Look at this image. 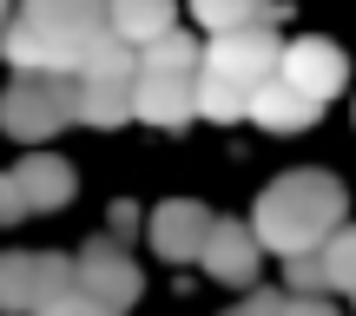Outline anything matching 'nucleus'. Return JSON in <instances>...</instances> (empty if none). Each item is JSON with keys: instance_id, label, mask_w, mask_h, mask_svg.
Listing matches in <instances>:
<instances>
[{"instance_id": "obj_1", "label": "nucleus", "mask_w": 356, "mask_h": 316, "mask_svg": "<svg viewBox=\"0 0 356 316\" xmlns=\"http://www.w3.org/2000/svg\"><path fill=\"white\" fill-rule=\"evenodd\" d=\"M99 33L106 0H20L0 33V60H13V73H73Z\"/></svg>"}, {"instance_id": "obj_2", "label": "nucleus", "mask_w": 356, "mask_h": 316, "mask_svg": "<svg viewBox=\"0 0 356 316\" xmlns=\"http://www.w3.org/2000/svg\"><path fill=\"white\" fill-rule=\"evenodd\" d=\"M337 224H343V185L330 172H284L277 185H264L251 217L257 244L277 257H310Z\"/></svg>"}, {"instance_id": "obj_3", "label": "nucleus", "mask_w": 356, "mask_h": 316, "mask_svg": "<svg viewBox=\"0 0 356 316\" xmlns=\"http://www.w3.org/2000/svg\"><path fill=\"white\" fill-rule=\"evenodd\" d=\"M284 73V40L270 26H238V33H218L204 47V73H198V113L231 126V119L251 113V92L264 79Z\"/></svg>"}, {"instance_id": "obj_4", "label": "nucleus", "mask_w": 356, "mask_h": 316, "mask_svg": "<svg viewBox=\"0 0 356 316\" xmlns=\"http://www.w3.org/2000/svg\"><path fill=\"white\" fill-rule=\"evenodd\" d=\"M198 73H204V47L191 33H159L152 47H139V79H132V119L159 132H185L198 119Z\"/></svg>"}, {"instance_id": "obj_5", "label": "nucleus", "mask_w": 356, "mask_h": 316, "mask_svg": "<svg viewBox=\"0 0 356 316\" xmlns=\"http://www.w3.org/2000/svg\"><path fill=\"white\" fill-rule=\"evenodd\" d=\"M73 73H13L0 92V132L20 145H47L60 126H73Z\"/></svg>"}, {"instance_id": "obj_6", "label": "nucleus", "mask_w": 356, "mask_h": 316, "mask_svg": "<svg viewBox=\"0 0 356 316\" xmlns=\"http://www.w3.org/2000/svg\"><path fill=\"white\" fill-rule=\"evenodd\" d=\"M66 290H73V257H60V251H7L0 257V310L7 316H40Z\"/></svg>"}, {"instance_id": "obj_7", "label": "nucleus", "mask_w": 356, "mask_h": 316, "mask_svg": "<svg viewBox=\"0 0 356 316\" xmlns=\"http://www.w3.org/2000/svg\"><path fill=\"white\" fill-rule=\"evenodd\" d=\"M73 290H86L92 303H106V310H132L139 303V290H145V277H139V264L126 257V244H113V238H92L86 251L73 257Z\"/></svg>"}, {"instance_id": "obj_8", "label": "nucleus", "mask_w": 356, "mask_h": 316, "mask_svg": "<svg viewBox=\"0 0 356 316\" xmlns=\"http://www.w3.org/2000/svg\"><path fill=\"white\" fill-rule=\"evenodd\" d=\"M343 47L337 40H323V33H304V40H291L284 47V79H291L297 92H310V99H337V86H343Z\"/></svg>"}, {"instance_id": "obj_9", "label": "nucleus", "mask_w": 356, "mask_h": 316, "mask_svg": "<svg viewBox=\"0 0 356 316\" xmlns=\"http://www.w3.org/2000/svg\"><path fill=\"white\" fill-rule=\"evenodd\" d=\"M211 224H218V217L204 211V204L172 198V204L152 211V251L165 257V264H191V257L204 251V238H211Z\"/></svg>"}, {"instance_id": "obj_10", "label": "nucleus", "mask_w": 356, "mask_h": 316, "mask_svg": "<svg viewBox=\"0 0 356 316\" xmlns=\"http://www.w3.org/2000/svg\"><path fill=\"white\" fill-rule=\"evenodd\" d=\"M257 257H264V244H257L251 224H231V217H218L211 238H204L198 264L211 270L218 283H257Z\"/></svg>"}, {"instance_id": "obj_11", "label": "nucleus", "mask_w": 356, "mask_h": 316, "mask_svg": "<svg viewBox=\"0 0 356 316\" xmlns=\"http://www.w3.org/2000/svg\"><path fill=\"white\" fill-rule=\"evenodd\" d=\"M244 119H257L264 132H304V126L323 119V106L310 99V92H297L291 79L277 73V79H264V86L251 92V113H244Z\"/></svg>"}, {"instance_id": "obj_12", "label": "nucleus", "mask_w": 356, "mask_h": 316, "mask_svg": "<svg viewBox=\"0 0 356 316\" xmlns=\"http://www.w3.org/2000/svg\"><path fill=\"white\" fill-rule=\"evenodd\" d=\"M139 79V47H126L119 33H99L73 66V86H113V92H132Z\"/></svg>"}, {"instance_id": "obj_13", "label": "nucleus", "mask_w": 356, "mask_h": 316, "mask_svg": "<svg viewBox=\"0 0 356 316\" xmlns=\"http://www.w3.org/2000/svg\"><path fill=\"white\" fill-rule=\"evenodd\" d=\"M13 185H20L26 211H60V204L73 198V165L53 158V152H33V158L13 165Z\"/></svg>"}, {"instance_id": "obj_14", "label": "nucleus", "mask_w": 356, "mask_h": 316, "mask_svg": "<svg viewBox=\"0 0 356 316\" xmlns=\"http://www.w3.org/2000/svg\"><path fill=\"white\" fill-rule=\"evenodd\" d=\"M178 0H106V33H119L126 47H152L159 33H172Z\"/></svg>"}, {"instance_id": "obj_15", "label": "nucleus", "mask_w": 356, "mask_h": 316, "mask_svg": "<svg viewBox=\"0 0 356 316\" xmlns=\"http://www.w3.org/2000/svg\"><path fill=\"white\" fill-rule=\"evenodd\" d=\"M284 0H191V13H198L211 33H238V26H270L277 20Z\"/></svg>"}, {"instance_id": "obj_16", "label": "nucleus", "mask_w": 356, "mask_h": 316, "mask_svg": "<svg viewBox=\"0 0 356 316\" xmlns=\"http://www.w3.org/2000/svg\"><path fill=\"white\" fill-rule=\"evenodd\" d=\"M317 264H323V290H356V224H337L317 244Z\"/></svg>"}, {"instance_id": "obj_17", "label": "nucleus", "mask_w": 356, "mask_h": 316, "mask_svg": "<svg viewBox=\"0 0 356 316\" xmlns=\"http://www.w3.org/2000/svg\"><path fill=\"white\" fill-rule=\"evenodd\" d=\"M73 119H79V126L113 132V126H126V119H132V92H113V86H79Z\"/></svg>"}, {"instance_id": "obj_18", "label": "nucleus", "mask_w": 356, "mask_h": 316, "mask_svg": "<svg viewBox=\"0 0 356 316\" xmlns=\"http://www.w3.org/2000/svg\"><path fill=\"white\" fill-rule=\"evenodd\" d=\"M284 277H291L297 297H323V264H317V251H310V257H284Z\"/></svg>"}, {"instance_id": "obj_19", "label": "nucleus", "mask_w": 356, "mask_h": 316, "mask_svg": "<svg viewBox=\"0 0 356 316\" xmlns=\"http://www.w3.org/2000/svg\"><path fill=\"white\" fill-rule=\"evenodd\" d=\"M40 316H113V310H106V303H92L86 290H66V297H53Z\"/></svg>"}, {"instance_id": "obj_20", "label": "nucleus", "mask_w": 356, "mask_h": 316, "mask_svg": "<svg viewBox=\"0 0 356 316\" xmlns=\"http://www.w3.org/2000/svg\"><path fill=\"white\" fill-rule=\"evenodd\" d=\"M284 303H291L284 290H251L238 310H225V316H284Z\"/></svg>"}, {"instance_id": "obj_21", "label": "nucleus", "mask_w": 356, "mask_h": 316, "mask_svg": "<svg viewBox=\"0 0 356 316\" xmlns=\"http://www.w3.org/2000/svg\"><path fill=\"white\" fill-rule=\"evenodd\" d=\"M20 217H26V198L13 185V172H0V224H20Z\"/></svg>"}, {"instance_id": "obj_22", "label": "nucleus", "mask_w": 356, "mask_h": 316, "mask_svg": "<svg viewBox=\"0 0 356 316\" xmlns=\"http://www.w3.org/2000/svg\"><path fill=\"white\" fill-rule=\"evenodd\" d=\"M284 316H337V303H330V297H291Z\"/></svg>"}, {"instance_id": "obj_23", "label": "nucleus", "mask_w": 356, "mask_h": 316, "mask_svg": "<svg viewBox=\"0 0 356 316\" xmlns=\"http://www.w3.org/2000/svg\"><path fill=\"white\" fill-rule=\"evenodd\" d=\"M132 224H139V217H132V204H113V244L132 238Z\"/></svg>"}, {"instance_id": "obj_24", "label": "nucleus", "mask_w": 356, "mask_h": 316, "mask_svg": "<svg viewBox=\"0 0 356 316\" xmlns=\"http://www.w3.org/2000/svg\"><path fill=\"white\" fill-rule=\"evenodd\" d=\"M7 7H13V0H0V20H7Z\"/></svg>"}]
</instances>
